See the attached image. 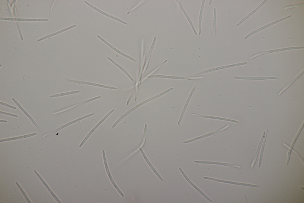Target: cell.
I'll list each match as a JSON object with an SVG mask.
<instances>
[{
  "mask_svg": "<svg viewBox=\"0 0 304 203\" xmlns=\"http://www.w3.org/2000/svg\"><path fill=\"white\" fill-rule=\"evenodd\" d=\"M301 48H304V47H293V48H284L277 49V50H269V51H265V52H261V53H259V54H256V55H254V56H252L251 57H250L249 58L250 59H253V58H255V57H257L258 56H261V55H265V54H270V53H273V52H279V51H285V50H293V49H301Z\"/></svg>",
  "mask_w": 304,
  "mask_h": 203,
  "instance_id": "cell-9",
  "label": "cell"
},
{
  "mask_svg": "<svg viewBox=\"0 0 304 203\" xmlns=\"http://www.w3.org/2000/svg\"><path fill=\"white\" fill-rule=\"evenodd\" d=\"M102 151H103V161H104V163L105 167V169L106 170V172H107V174H108V176H109V179L110 180V181L111 182V183L113 185V186H114V187H115V188L116 189V190H117V191L121 195V196H122V197H123L124 196L123 194V193L122 192H121V191L119 189V188H118V186H117V184H116V183H115V182H114V181L113 180V178H112V176H111V174L109 170V167H108V164H107V161H106V156H105V154L104 150H103Z\"/></svg>",
  "mask_w": 304,
  "mask_h": 203,
  "instance_id": "cell-2",
  "label": "cell"
},
{
  "mask_svg": "<svg viewBox=\"0 0 304 203\" xmlns=\"http://www.w3.org/2000/svg\"><path fill=\"white\" fill-rule=\"evenodd\" d=\"M138 86H137V88H136V91H135V101H136V100H137V99L138 94Z\"/></svg>",
  "mask_w": 304,
  "mask_h": 203,
  "instance_id": "cell-36",
  "label": "cell"
},
{
  "mask_svg": "<svg viewBox=\"0 0 304 203\" xmlns=\"http://www.w3.org/2000/svg\"><path fill=\"white\" fill-rule=\"evenodd\" d=\"M7 121H6V120H1V122H2V123H7Z\"/></svg>",
  "mask_w": 304,
  "mask_h": 203,
  "instance_id": "cell-37",
  "label": "cell"
},
{
  "mask_svg": "<svg viewBox=\"0 0 304 203\" xmlns=\"http://www.w3.org/2000/svg\"><path fill=\"white\" fill-rule=\"evenodd\" d=\"M235 78L242 80H264L267 79H276L277 78L272 77H265L262 78L258 77H235Z\"/></svg>",
  "mask_w": 304,
  "mask_h": 203,
  "instance_id": "cell-21",
  "label": "cell"
},
{
  "mask_svg": "<svg viewBox=\"0 0 304 203\" xmlns=\"http://www.w3.org/2000/svg\"><path fill=\"white\" fill-rule=\"evenodd\" d=\"M244 197L245 199V202L246 203H247V200L246 199V197H245V195L244 194Z\"/></svg>",
  "mask_w": 304,
  "mask_h": 203,
  "instance_id": "cell-39",
  "label": "cell"
},
{
  "mask_svg": "<svg viewBox=\"0 0 304 203\" xmlns=\"http://www.w3.org/2000/svg\"><path fill=\"white\" fill-rule=\"evenodd\" d=\"M173 89V88H169V89H167V90H165V91L163 92L162 93H161L160 94H157V95H156L155 96H153V97H151L150 98H149V99H147V100H145V101H143V102L137 105H136V106H135V107H133L132 109H131L130 110H129V111H127L126 113H125L124 114L123 116H122L121 117L117 120V121L115 123H114L113 125V126H112V128H114L115 127H116V125L120 121H121V120H122L125 117H126L128 115H129V114L131 113L132 112H133V111H134L135 110L137 109L139 107H141V106H142V105H144V104H145L146 103H147V102H149L150 101H151L152 100H154V99H156V98H158V97H160V96H162V95H164V94H166L167 93H168V92H169L170 91H171V90H172V89Z\"/></svg>",
  "mask_w": 304,
  "mask_h": 203,
  "instance_id": "cell-1",
  "label": "cell"
},
{
  "mask_svg": "<svg viewBox=\"0 0 304 203\" xmlns=\"http://www.w3.org/2000/svg\"><path fill=\"white\" fill-rule=\"evenodd\" d=\"M94 114V113L91 114H89V115H87L86 116L83 117H81L80 118L78 119H75V120H74V121H71V122H69V123H67L66 124H65V125L61 126V127H60L58 128H57V129H55V130H54V131H51L50 132H49L48 133H47L46 134H45V137H47V136H48V135H49L52 134L53 133H55L56 132H58L59 131H60V130H61L62 129H63L64 128H65V127H67L68 126H69V125H72V124H73L74 123H75L76 122H77L80 121L81 120H82V119H85V118H87L88 117H90L91 116H92Z\"/></svg>",
  "mask_w": 304,
  "mask_h": 203,
  "instance_id": "cell-4",
  "label": "cell"
},
{
  "mask_svg": "<svg viewBox=\"0 0 304 203\" xmlns=\"http://www.w3.org/2000/svg\"><path fill=\"white\" fill-rule=\"evenodd\" d=\"M37 134V133H32L31 134H27V135H24V136H20V137H14L11 138H9V139H1V140H0V141H1V142H3V141H11V140H17V139H21L25 138H28V137H31L34 136H35V135H36Z\"/></svg>",
  "mask_w": 304,
  "mask_h": 203,
  "instance_id": "cell-23",
  "label": "cell"
},
{
  "mask_svg": "<svg viewBox=\"0 0 304 203\" xmlns=\"http://www.w3.org/2000/svg\"><path fill=\"white\" fill-rule=\"evenodd\" d=\"M65 80L66 81L73 82V83H78L79 84H82L85 85H89L91 86H96L97 87H99L102 88H107L109 89H117V88L115 87H112L110 86H106L104 85H102L100 84H97L92 83V82H90L86 81H81L76 80H71L70 79H65Z\"/></svg>",
  "mask_w": 304,
  "mask_h": 203,
  "instance_id": "cell-5",
  "label": "cell"
},
{
  "mask_svg": "<svg viewBox=\"0 0 304 203\" xmlns=\"http://www.w3.org/2000/svg\"><path fill=\"white\" fill-rule=\"evenodd\" d=\"M217 23V13L215 8L214 9V18L213 27V35L215 36L216 31Z\"/></svg>",
  "mask_w": 304,
  "mask_h": 203,
  "instance_id": "cell-27",
  "label": "cell"
},
{
  "mask_svg": "<svg viewBox=\"0 0 304 203\" xmlns=\"http://www.w3.org/2000/svg\"><path fill=\"white\" fill-rule=\"evenodd\" d=\"M266 139H267V136H266V137H265V139H264V141H263V146H262V149H261V152L260 156L259 161V163H258V167L259 168L260 167L261 165V163H262V160L263 156V155L264 149V147H265V141H266Z\"/></svg>",
  "mask_w": 304,
  "mask_h": 203,
  "instance_id": "cell-30",
  "label": "cell"
},
{
  "mask_svg": "<svg viewBox=\"0 0 304 203\" xmlns=\"http://www.w3.org/2000/svg\"><path fill=\"white\" fill-rule=\"evenodd\" d=\"M114 111H115V109H113L110 111L109 113L106 115L99 123H98L97 124L95 125L93 129L89 132L85 138L83 139V141H82L81 143L79 146V147H81L83 144L85 143L86 141L90 137L91 135L97 129V128L105 121L106 119Z\"/></svg>",
  "mask_w": 304,
  "mask_h": 203,
  "instance_id": "cell-6",
  "label": "cell"
},
{
  "mask_svg": "<svg viewBox=\"0 0 304 203\" xmlns=\"http://www.w3.org/2000/svg\"><path fill=\"white\" fill-rule=\"evenodd\" d=\"M291 17V15L289 16H288L287 17H285V18H283L282 19H280L277 20L276 21L272 22V23H270V24H268V25H265V26H263V27H261V28H260L259 29H257L256 30H255V31H254L251 33H250L249 34H248L245 37V40H246L248 38H249L250 36H251V35H253V34H255V33H257V32H259V31H262V30L263 29H265L266 28H267L268 27H269L270 26H271V25H273L275 24L278 23V22H279L281 21H283V20H285V19H287V18H289V17Z\"/></svg>",
  "mask_w": 304,
  "mask_h": 203,
  "instance_id": "cell-12",
  "label": "cell"
},
{
  "mask_svg": "<svg viewBox=\"0 0 304 203\" xmlns=\"http://www.w3.org/2000/svg\"><path fill=\"white\" fill-rule=\"evenodd\" d=\"M80 92L79 91H72L69 92H67L65 93H60L57 94L51 95L50 96V97L51 98H54L57 97H59L61 96H63L68 95L72 94H77Z\"/></svg>",
  "mask_w": 304,
  "mask_h": 203,
  "instance_id": "cell-28",
  "label": "cell"
},
{
  "mask_svg": "<svg viewBox=\"0 0 304 203\" xmlns=\"http://www.w3.org/2000/svg\"><path fill=\"white\" fill-rule=\"evenodd\" d=\"M108 59L112 62L113 64H115V66H117L119 69H120L121 71H122L132 81H133V80L130 74L124 69L122 67H121L119 64L117 63L116 62L114 61L113 59L110 58V57H108Z\"/></svg>",
  "mask_w": 304,
  "mask_h": 203,
  "instance_id": "cell-26",
  "label": "cell"
},
{
  "mask_svg": "<svg viewBox=\"0 0 304 203\" xmlns=\"http://www.w3.org/2000/svg\"><path fill=\"white\" fill-rule=\"evenodd\" d=\"M139 149L141 152V153H142V155L144 158V159L145 160L146 162L149 165V166L150 167L151 170H153V172L155 173V174H156V175L158 177V178L159 179H160L161 181H163V179H162V177L160 176V175L159 174L158 172H157V171L154 168V167L153 166V165H152V164L149 161V160L147 158V157L145 153H144L143 152V150H142V149L141 148H140Z\"/></svg>",
  "mask_w": 304,
  "mask_h": 203,
  "instance_id": "cell-16",
  "label": "cell"
},
{
  "mask_svg": "<svg viewBox=\"0 0 304 203\" xmlns=\"http://www.w3.org/2000/svg\"><path fill=\"white\" fill-rule=\"evenodd\" d=\"M167 60H165V61H164V62H163V63H162V64H161V65H159V66H158V67H157V68H156V69H155V70H154V71H153V72H151V74H153V73H155V72H156V71L157 70H158V69H159V68H160V67H161V66H163V65H164V64H165V63H166V62H167Z\"/></svg>",
  "mask_w": 304,
  "mask_h": 203,
  "instance_id": "cell-34",
  "label": "cell"
},
{
  "mask_svg": "<svg viewBox=\"0 0 304 203\" xmlns=\"http://www.w3.org/2000/svg\"><path fill=\"white\" fill-rule=\"evenodd\" d=\"M148 78H167L169 79H186V80H193L197 79H200L202 78V77H177V76H163V75H153V76H147Z\"/></svg>",
  "mask_w": 304,
  "mask_h": 203,
  "instance_id": "cell-7",
  "label": "cell"
},
{
  "mask_svg": "<svg viewBox=\"0 0 304 203\" xmlns=\"http://www.w3.org/2000/svg\"><path fill=\"white\" fill-rule=\"evenodd\" d=\"M302 72V73H301V74H299V76H297V77L296 78H295V79H294V80H293L291 82H290V83H289V84H288V85H287V86H285V88H283V90H282V91H281V92H280V93H279V95H281V94H282V92H284V91H285V90L286 89H287V88H288L289 87H290V86H291V85H292V84H293V83H294V82H295V81H296V80H297V79H299V78H300V77H301V76H302V74H303V72H303H303Z\"/></svg>",
  "mask_w": 304,
  "mask_h": 203,
  "instance_id": "cell-29",
  "label": "cell"
},
{
  "mask_svg": "<svg viewBox=\"0 0 304 203\" xmlns=\"http://www.w3.org/2000/svg\"><path fill=\"white\" fill-rule=\"evenodd\" d=\"M299 188H300V189H301V190H304V187H302V186H300V187H299Z\"/></svg>",
  "mask_w": 304,
  "mask_h": 203,
  "instance_id": "cell-40",
  "label": "cell"
},
{
  "mask_svg": "<svg viewBox=\"0 0 304 203\" xmlns=\"http://www.w3.org/2000/svg\"><path fill=\"white\" fill-rule=\"evenodd\" d=\"M194 162L196 163H203V164H218V165H224V166H225L231 167H233L237 168H241V167L240 166H238V165L231 164H229V163H217V162H209V161H194Z\"/></svg>",
  "mask_w": 304,
  "mask_h": 203,
  "instance_id": "cell-17",
  "label": "cell"
},
{
  "mask_svg": "<svg viewBox=\"0 0 304 203\" xmlns=\"http://www.w3.org/2000/svg\"><path fill=\"white\" fill-rule=\"evenodd\" d=\"M97 37L99 39L101 40L102 41H103L104 43L106 45H107V46H109V47L111 48V49H112L114 50H115V51H116V52H117V53H118L119 54H120V55H121V56H123L124 57H126V58H128L130 59V60H131L133 62H136L135 60L134 59H133V58H132V57H131L130 56H129L128 55H127L123 53V52H121V51H120L118 49H117L116 48H115V47H114L113 46H112V45L111 44H110L107 42L106 41H105V40H104L103 38H102L101 37V36H100L97 35Z\"/></svg>",
  "mask_w": 304,
  "mask_h": 203,
  "instance_id": "cell-11",
  "label": "cell"
},
{
  "mask_svg": "<svg viewBox=\"0 0 304 203\" xmlns=\"http://www.w3.org/2000/svg\"><path fill=\"white\" fill-rule=\"evenodd\" d=\"M12 100L14 103L17 105V106L23 112L27 117L30 119V120H31V121L37 128V129L38 130H39L40 131H42V130L39 125L37 124L32 117L27 113V112L25 110V109L21 107L20 104L17 102V101L14 98H12Z\"/></svg>",
  "mask_w": 304,
  "mask_h": 203,
  "instance_id": "cell-10",
  "label": "cell"
},
{
  "mask_svg": "<svg viewBox=\"0 0 304 203\" xmlns=\"http://www.w3.org/2000/svg\"><path fill=\"white\" fill-rule=\"evenodd\" d=\"M139 82V80H138L136 84L133 89V91H132L131 94L130 96V97H129V98L128 99V100L127 103V105H128L129 103H130L131 100L134 94V93L135 92L136 88L138 85Z\"/></svg>",
  "mask_w": 304,
  "mask_h": 203,
  "instance_id": "cell-31",
  "label": "cell"
},
{
  "mask_svg": "<svg viewBox=\"0 0 304 203\" xmlns=\"http://www.w3.org/2000/svg\"><path fill=\"white\" fill-rule=\"evenodd\" d=\"M101 97V96H97V97H95L93 98L90 99H89V100H87L85 101H83V102L80 103H78L77 104L74 105H73V106H71V107H70L67 108L63 109V110H60V111H58L57 112H56L54 113H53V115H55L57 114H59V113H62V112H63L64 111H67L68 110H70V109H73V108H74L75 107H77L79 106H81V105L86 104V103H89V102H91V101H93L94 100H95L96 99H98V98H99Z\"/></svg>",
  "mask_w": 304,
  "mask_h": 203,
  "instance_id": "cell-13",
  "label": "cell"
},
{
  "mask_svg": "<svg viewBox=\"0 0 304 203\" xmlns=\"http://www.w3.org/2000/svg\"><path fill=\"white\" fill-rule=\"evenodd\" d=\"M196 88V86H195L193 88V89L192 90V92H191V94H190V95H189V97H188V99H187V101L186 102V104H185V106L184 107V108L183 111H182V112L181 113V115L180 116V118H179V122L178 123V125H179L180 124V122H181V120L182 119V117H183V115H184V114L185 113V111L186 110V108H187V105H188V103H189V102L190 99H191V97H192V96L193 94V93H194Z\"/></svg>",
  "mask_w": 304,
  "mask_h": 203,
  "instance_id": "cell-22",
  "label": "cell"
},
{
  "mask_svg": "<svg viewBox=\"0 0 304 203\" xmlns=\"http://www.w3.org/2000/svg\"><path fill=\"white\" fill-rule=\"evenodd\" d=\"M203 178H204V179H208L210 180H213V181H217V182H222V183L231 184H235V185H239L246 186H248L252 187H257L258 186V185H254V184H247L242 183H238V182H228V181H225V180H224L215 179H213V178H211L206 177H204Z\"/></svg>",
  "mask_w": 304,
  "mask_h": 203,
  "instance_id": "cell-14",
  "label": "cell"
},
{
  "mask_svg": "<svg viewBox=\"0 0 304 203\" xmlns=\"http://www.w3.org/2000/svg\"><path fill=\"white\" fill-rule=\"evenodd\" d=\"M247 64V62H243L238 64H233L228 65L226 66H222L218 67H217L215 68H212L210 69H209L206 70H205L199 73H197L195 74L194 75V76H199V75L202 74H203L206 73H208L210 72L214 71L217 70H220L221 69H226L232 67H233L239 66L242 65H244Z\"/></svg>",
  "mask_w": 304,
  "mask_h": 203,
  "instance_id": "cell-3",
  "label": "cell"
},
{
  "mask_svg": "<svg viewBox=\"0 0 304 203\" xmlns=\"http://www.w3.org/2000/svg\"><path fill=\"white\" fill-rule=\"evenodd\" d=\"M268 1H264L262 3H261L259 6H258L257 8H256L254 10H253L251 12L247 15L245 17L244 19L241 20L239 23L236 25V26L238 27L241 25L243 22L245 21L249 17L251 16L253 14L255 13L261 7L266 3Z\"/></svg>",
  "mask_w": 304,
  "mask_h": 203,
  "instance_id": "cell-19",
  "label": "cell"
},
{
  "mask_svg": "<svg viewBox=\"0 0 304 203\" xmlns=\"http://www.w3.org/2000/svg\"><path fill=\"white\" fill-rule=\"evenodd\" d=\"M265 133H263V136H262V137L261 138V141H260V144H259V146H258V147L257 149V151L256 152V153H255V157H254V159H253V162H252V165H251V167L252 168H253L254 167V166L255 165V163L256 162V161L257 160V156H258V153H259V151H260V149L261 148V145H262V142H263V137H264L265 136Z\"/></svg>",
  "mask_w": 304,
  "mask_h": 203,
  "instance_id": "cell-25",
  "label": "cell"
},
{
  "mask_svg": "<svg viewBox=\"0 0 304 203\" xmlns=\"http://www.w3.org/2000/svg\"><path fill=\"white\" fill-rule=\"evenodd\" d=\"M179 170H180V172H181L182 174H183V176L185 177V178L186 179V180H187V181L189 182V183H190V184H191L195 188L197 191H198L199 192L203 195V196L205 198L207 199V200H208L209 201H210L211 202H212V201L210 199H209L207 196L206 195H205V194H204L203 192H202L200 189H199L194 184H193L191 182V180H189V179L187 177V176L185 174V173L183 172V171H182V170L181 169V168H179Z\"/></svg>",
  "mask_w": 304,
  "mask_h": 203,
  "instance_id": "cell-18",
  "label": "cell"
},
{
  "mask_svg": "<svg viewBox=\"0 0 304 203\" xmlns=\"http://www.w3.org/2000/svg\"><path fill=\"white\" fill-rule=\"evenodd\" d=\"M212 1H212V0H210V1H209V5H211V3H212Z\"/></svg>",
  "mask_w": 304,
  "mask_h": 203,
  "instance_id": "cell-38",
  "label": "cell"
},
{
  "mask_svg": "<svg viewBox=\"0 0 304 203\" xmlns=\"http://www.w3.org/2000/svg\"><path fill=\"white\" fill-rule=\"evenodd\" d=\"M303 5H304V4H299V5H293V6H288V7H285V9H289L290 8H292V7H301V6H303Z\"/></svg>",
  "mask_w": 304,
  "mask_h": 203,
  "instance_id": "cell-35",
  "label": "cell"
},
{
  "mask_svg": "<svg viewBox=\"0 0 304 203\" xmlns=\"http://www.w3.org/2000/svg\"><path fill=\"white\" fill-rule=\"evenodd\" d=\"M156 38L155 37V38H154V40L153 41V44H152L151 45V48H150V49L149 50V54H148V57H147V58L146 63V64H145V66H144V68L143 72L145 71V70L147 69V66H148V63H149V59L150 58V56H151V52H152V51H153V48H154V46H155V42H156Z\"/></svg>",
  "mask_w": 304,
  "mask_h": 203,
  "instance_id": "cell-24",
  "label": "cell"
},
{
  "mask_svg": "<svg viewBox=\"0 0 304 203\" xmlns=\"http://www.w3.org/2000/svg\"><path fill=\"white\" fill-rule=\"evenodd\" d=\"M0 104H1V105H3V106L7 107H8L11 109H17V108L16 107L12 106L11 105H10L9 104H7V103H6L3 102H0Z\"/></svg>",
  "mask_w": 304,
  "mask_h": 203,
  "instance_id": "cell-32",
  "label": "cell"
},
{
  "mask_svg": "<svg viewBox=\"0 0 304 203\" xmlns=\"http://www.w3.org/2000/svg\"><path fill=\"white\" fill-rule=\"evenodd\" d=\"M176 1L178 4V5L179 6V7H180V8H181L182 11V12H183V13L185 15V16L186 17L187 19L188 20L190 25H191V27L193 29V31L194 32V33L196 35H197V32L196 31L195 27L194 26L193 22H192L191 19H190V18H189V16H188V15L187 13L186 12L185 9L183 7V6H182L180 1Z\"/></svg>",
  "mask_w": 304,
  "mask_h": 203,
  "instance_id": "cell-15",
  "label": "cell"
},
{
  "mask_svg": "<svg viewBox=\"0 0 304 203\" xmlns=\"http://www.w3.org/2000/svg\"><path fill=\"white\" fill-rule=\"evenodd\" d=\"M0 113H1V114H3V115H7L11 116H13V117H18V116L17 115H15L13 114L9 113H7V112H3V111H0Z\"/></svg>",
  "mask_w": 304,
  "mask_h": 203,
  "instance_id": "cell-33",
  "label": "cell"
},
{
  "mask_svg": "<svg viewBox=\"0 0 304 203\" xmlns=\"http://www.w3.org/2000/svg\"><path fill=\"white\" fill-rule=\"evenodd\" d=\"M85 2L87 5L89 6L90 7H91V8H93V9L95 10H96V11H97L98 12H99V13H101V14L104 15H105V16H106V17H109V18H111V19H114L115 20H117V21H119V22H121V23H123L124 24H125V25H127L128 24L127 23V22H126L123 21V20H121V19H119V18H117V17H113V16L111 15H109V14H107V13H106L104 12L102 10H100L99 9H98L97 8V7H95V6L92 5L90 3H89L88 2H87L86 1H85Z\"/></svg>",
  "mask_w": 304,
  "mask_h": 203,
  "instance_id": "cell-8",
  "label": "cell"
},
{
  "mask_svg": "<svg viewBox=\"0 0 304 203\" xmlns=\"http://www.w3.org/2000/svg\"><path fill=\"white\" fill-rule=\"evenodd\" d=\"M205 2V0H203L200 12L199 20V35H201V32L202 20Z\"/></svg>",
  "mask_w": 304,
  "mask_h": 203,
  "instance_id": "cell-20",
  "label": "cell"
}]
</instances>
